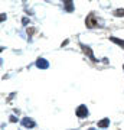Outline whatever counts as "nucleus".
Here are the masks:
<instances>
[{
    "label": "nucleus",
    "instance_id": "nucleus-1",
    "mask_svg": "<svg viewBox=\"0 0 124 130\" xmlns=\"http://www.w3.org/2000/svg\"><path fill=\"white\" fill-rule=\"evenodd\" d=\"M77 116L81 117V119L87 117V116H88V110H87V107H85V106H79V107H78V110H77Z\"/></svg>",
    "mask_w": 124,
    "mask_h": 130
},
{
    "label": "nucleus",
    "instance_id": "nucleus-2",
    "mask_svg": "<svg viewBox=\"0 0 124 130\" xmlns=\"http://www.w3.org/2000/svg\"><path fill=\"white\" fill-rule=\"evenodd\" d=\"M36 67L38 68H42V70H46V68L49 67V64H48V61H45V59H38Z\"/></svg>",
    "mask_w": 124,
    "mask_h": 130
},
{
    "label": "nucleus",
    "instance_id": "nucleus-3",
    "mask_svg": "<svg viewBox=\"0 0 124 130\" xmlns=\"http://www.w3.org/2000/svg\"><path fill=\"white\" fill-rule=\"evenodd\" d=\"M87 25L90 26V28H92V26H95V16L94 14H90L87 19Z\"/></svg>",
    "mask_w": 124,
    "mask_h": 130
},
{
    "label": "nucleus",
    "instance_id": "nucleus-4",
    "mask_svg": "<svg viewBox=\"0 0 124 130\" xmlns=\"http://www.w3.org/2000/svg\"><path fill=\"white\" fill-rule=\"evenodd\" d=\"M22 124L26 126V127H33V126H35V123H33L30 119H23V120H22Z\"/></svg>",
    "mask_w": 124,
    "mask_h": 130
},
{
    "label": "nucleus",
    "instance_id": "nucleus-5",
    "mask_svg": "<svg viewBox=\"0 0 124 130\" xmlns=\"http://www.w3.org/2000/svg\"><path fill=\"white\" fill-rule=\"evenodd\" d=\"M108 124H110V120L108 119H104V120L98 121V127H107Z\"/></svg>",
    "mask_w": 124,
    "mask_h": 130
},
{
    "label": "nucleus",
    "instance_id": "nucleus-6",
    "mask_svg": "<svg viewBox=\"0 0 124 130\" xmlns=\"http://www.w3.org/2000/svg\"><path fill=\"white\" fill-rule=\"evenodd\" d=\"M82 48H84V52H85V54H88V55H90L92 59H94V55H92V51H91V49H90L88 46H85V45H82ZM94 61H95V59H94Z\"/></svg>",
    "mask_w": 124,
    "mask_h": 130
},
{
    "label": "nucleus",
    "instance_id": "nucleus-7",
    "mask_svg": "<svg viewBox=\"0 0 124 130\" xmlns=\"http://www.w3.org/2000/svg\"><path fill=\"white\" fill-rule=\"evenodd\" d=\"M65 6H66V10H69V12H71V10H72V7H74L72 2H69V0H68V2H65Z\"/></svg>",
    "mask_w": 124,
    "mask_h": 130
},
{
    "label": "nucleus",
    "instance_id": "nucleus-8",
    "mask_svg": "<svg viewBox=\"0 0 124 130\" xmlns=\"http://www.w3.org/2000/svg\"><path fill=\"white\" fill-rule=\"evenodd\" d=\"M111 41L115 42V43H118V45H123V46H124V41H121V39H117V38H111Z\"/></svg>",
    "mask_w": 124,
    "mask_h": 130
},
{
    "label": "nucleus",
    "instance_id": "nucleus-9",
    "mask_svg": "<svg viewBox=\"0 0 124 130\" xmlns=\"http://www.w3.org/2000/svg\"><path fill=\"white\" fill-rule=\"evenodd\" d=\"M115 16H124V10H115Z\"/></svg>",
    "mask_w": 124,
    "mask_h": 130
},
{
    "label": "nucleus",
    "instance_id": "nucleus-10",
    "mask_svg": "<svg viewBox=\"0 0 124 130\" xmlns=\"http://www.w3.org/2000/svg\"><path fill=\"white\" fill-rule=\"evenodd\" d=\"M90 130H94V129H90Z\"/></svg>",
    "mask_w": 124,
    "mask_h": 130
}]
</instances>
